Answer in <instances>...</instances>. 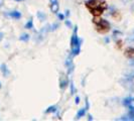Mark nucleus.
Here are the masks:
<instances>
[{"label": "nucleus", "mask_w": 134, "mask_h": 121, "mask_svg": "<svg viewBox=\"0 0 134 121\" xmlns=\"http://www.w3.org/2000/svg\"><path fill=\"white\" fill-rule=\"evenodd\" d=\"M86 112H87V109H86V108H81L80 110L78 111V113H77L76 119H80L83 116H85V115H86Z\"/></svg>", "instance_id": "obj_10"}, {"label": "nucleus", "mask_w": 134, "mask_h": 121, "mask_svg": "<svg viewBox=\"0 0 134 121\" xmlns=\"http://www.w3.org/2000/svg\"><path fill=\"white\" fill-rule=\"evenodd\" d=\"M123 105L128 109H132L134 108V98L133 97H127L125 99H123Z\"/></svg>", "instance_id": "obj_5"}, {"label": "nucleus", "mask_w": 134, "mask_h": 121, "mask_svg": "<svg viewBox=\"0 0 134 121\" xmlns=\"http://www.w3.org/2000/svg\"><path fill=\"white\" fill-rule=\"evenodd\" d=\"M65 23H66V25H67L68 27L73 26V25H72V23H71V21H69V20H65Z\"/></svg>", "instance_id": "obj_20"}, {"label": "nucleus", "mask_w": 134, "mask_h": 121, "mask_svg": "<svg viewBox=\"0 0 134 121\" xmlns=\"http://www.w3.org/2000/svg\"><path fill=\"white\" fill-rule=\"evenodd\" d=\"M58 16H59V18H60V20H64L65 19V15L62 13H58Z\"/></svg>", "instance_id": "obj_22"}, {"label": "nucleus", "mask_w": 134, "mask_h": 121, "mask_svg": "<svg viewBox=\"0 0 134 121\" xmlns=\"http://www.w3.org/2000/svg\"><path fill=\"white\" fill-rule=\"evenodd\" d=\"M25 28H26V29H31V28H34V20H32V18H30V19L27 21V23L25 24Z\"/></svg>", "instance_id": "obj_15"}, {"label": "nucleus", "mask_w": 134, "mask_h": 121, "mask_svg": "<svg viewBox=\"0 0 134 121\" xmlns=\"http://www.w3.org/2000/svg\"><path fill=\"white\" fill-rule=\"evenodd\" d=\"M36 16H37V18H38L40 21H44L46 18H47V15L43 13V12H41V11H38V12L36 13Z\"/></svg>", "instance_id": "obj_14"}, {"label": "nucleus", "mask_w": 134, "mask_h": 121, "mask_svg": "<svg viewBox=\"0 0 134 121\" xmlns=\"http://www.w3.org/2000/svg\"><path fill=\"white\" fill-rule=\"evenodd\" d=\"M89 106H90V105H89V101H88V98H86V109H89Z\"/></svg>", "instance_id": "obj_24"}, {"label": "nucleus", "mask_w": 134, "mask_h": 121, "mask_svg": "<svg viewBox=\"0 0 134 121\" xmlns=\"http://www.w3.org/2000/svg\"><path fill=\"white\" fill-rule=\"evenodd\" d=\"M1 71H2V74H3L4 77H7V76H9V74H10V71L7 69V66L5 64H2L1 65Z\"/></svg>", "instance_id": "obj_11"}, {"label": "nucleus", "mask_w": 134, "mask_h": 121, "mask_svg": "<svg viewBox=\"0 0 134 121\" xmlns=\"http://www.w3.org/2000/svg\"><path fill=\"white\" fill-rule=\"evenodd\" d=\"M88 119H89V120H93V117H92V115H91V114L88 115Z\"/></svg>", "instance_id": "obj_26"}, {"label": "nucleus", "mask_w": 134, "mask_h": 121, "mask_svg": "<svg viewBox=\"0 0 134 121\" xmlns=\"http://www.w3.org/2000/svg\"><path fill=\"white\" fill-rule=\"evenodd\" d=\"M107 8H108L107 3H106L105 1H103L100 6L96 7V8H94V9H91L90 12H91L92 15H94V17H99V16H101L102 14L104 13V11H105Z\"/></svg>", "instance_id": "obj_3"}, {"label": "nucleus", "mask_w": 134, "mask_h": 121, "mask_svg": "<svg viewBox=\"0 0 134 121\" xmlns=\"http://www.w3.org/2000/svg\"><path fill=\"white\" fill-rule=\"evenodd\" d=\"M57 111H58V107H57L55 105H52V106H49V107L46 110V113H47V114H48V113H55Z\"/></svg>", "instance_id": "obj_12"}, {"label": "nucleus", "mask_w": 134, "mask_h": 121, "mask_svg": "<svg viewBox=\"0 0 134 121\" xmlns=\"http://www.w3.org/2000/svg\"><path fill=\"white\" fill-rule=\"evenodd\" d=\"M108 41H109V38H108V37L107 38H105V42H106V43H107Z\"/></svg>", "instance_id": "obj_28"}, {"label": "nucleus", "mask_w": 134, "mask_h": 121, "mask_svg": "<svg viewBox=\"0 0 134 121\" xmlns=\"http://www.w3.org/2000/svg\"><path fill=\"white\" fill-rule=\"evenodd\" d=\"M51 10H52L53 13H55V14L59 13L60 5H59L58 0H51Z\"/></svg>", "instance_id": "obj_6"}, {"label": "nucleus", "mask_w": 134, "mask_h": 121, "mask_svg": "<svg viewBox=\"0 0 134 121\" xmlns=\"http://www.w3.org/2000/svg\"><path fill=\"white\" fill-rule=\"evenodd\" d=\"M124 79H126V80H129V81H133L134 80V69L131 71V72H129L127 74L125 75V77H124Z\"/></svg>", "instance_id": "obj_13"}, {"label": "nucleus", "mask_w": 134, "mask_h": 121, "mask_svg": "<svg viewBox=\"0 0 134 121\" xmlns=\"http://www.w3.org/2000/svg\"><path fill=\"white\" fill-rule=\"evenodd\" d=\"M75 102H76V104H79V103H80V97H78V96H77V97H76V101H75Z\"/></svg>", "instance_id": "obj_23"}, {"label": "nucleus", "mask_w": 134, "mask_h": 121, "mask_svg": "<svg viewBox=\"0 0 134 121\" xmlns=\"http://www.w3.org/2000/svg\"><path fill=\"white\" fill-rule=\"evenodd\" d=\"M127 40L129 41V42H132V43L134 42V30L132 31V34H130V35L127 37Z\"/></svg>", "instance_id": "obj_18"}, {"label": "nucleus", "mask_w": 134, "mask_h": 121, "mask_svg": "<svg viewBox=\"0 0 134 121\" xmlns=\"http://www.w3.org/2000/svg\"><path fill=\"white\" fill-rule=\"evenodd\" d=\"M0 88H1V84H0Z\"/></svg>", "instance_id": "obj_30"}, {"label": "nucleus", "mask_w": 134, "mask_h": 121, "mask_svg": "<svg viewBox=\"0 0 134 121\" xmlns=\"http://www.w3.org/2000/svg\"><path fill=\"white\" fill-rule=\"evenodd\" d=\"M0 6H1V3H0Z\"/></svg>", "instance_id": "obj_31"}, {"label": "nucleus", "mask_w": 134, "mask_h": 121, "mask_svg": "<svg viewBox=\"0 0 134 121\" xmlns=\"http://www.w3.org/2000/svg\"><path fill=\"white\" fill-rule=\"evenodd\" d=\"M65 65H66V67H67V69H68V75H70L73 71H74V68H75L74 63H73V60H72L71 57H68L67 58Z\"/></svg>", "instance_id": "obj_4"}, {"label": "nucleus", "mask_w": 134, "mask_h": 121, "mask_svg": "<svg viewBox=\"0 0 134 121\" xmlns=\"http://www.w3.org/2000/svg\"><path fill=\"white\" fill-rule=\"evenodd\" d=\"M117 34H121V32H120V31H118V30H115L114 32H113V35H112V36L115 38V37H117V36H116Z\"/></svg>", "instance_id": "obj_21"}, {"label": "nucleus", "mask_w": 134, "mask_h": 121, "mask_svg": "<svg viewBox=\"0 0 134 121\" xmlns=\"http://www.w3.org/2000/svg\"><path fill=\"white\" fill-rule=\"evenodd\" d=\"M130 66H131V67H134V59L130 62Z\"/></svg>", "instance_id": "obj_27"}, {"label": "nucleus", "mask_w": 134, "mask_h": 121, "mask_svg": "<svg viewBox=\"0 0 134 121\" xmlns=\"http://www.w3.org/2000/svg\"><path fill=\"white\" fill-rule=\"evenodd\" d=\"M93 22H94L95 27H96V30L101 34H108L110 31V29H111V24L106 19L99 18V17H94Z\"/></svg>", "instance_id": "obj_2"}, {"label": "nucleus", "mask_w": 134, "mask_h": 121, "mask_svg": "<svg viewBox=\"0 0 134 121\" xmlns=\"http://www.w3.org/2000/svg\"><path fill=\"white\" fill-rule=\"evenodd\" d=\"M19 40H21V41H27V40H29V34H22L21 35H20Z\"/></svg>", "instance_id": "obj_16"}, {"label": "nucleus", "mask_w": 134, "mask_h": 121, "mask_svg": "<svg viewBox=\"0 0 134 121\" xmlns=\"http://www.w3.org/2000/svg\"><path fill=\"white\" fill-rule=\"evenodd\" d=\"M83 40L78 36V26L75 25L73 34L71 36V54L72 56H78L81 52V45Z\"/></svg>", "instance_id": "obj_1"}, {"label": "nucleus", "mask_w": 134, "mask_h": 121, "mask_svg": "<svg viewBox=\"0 0 134 121\" xmlns=\"http://www.w3.org/2000/svg\"><path fill=\"white\" fill-rule=\"evenodd\" d=\"M8 15L10 16V17H12L14 19H19L20 17H21V13H20L19 11H17V10H14V11H11V12H9Z\"/></svg>", "instance_id": "obj_9"}, {"label": "nucleus", "mask_w": 134, "mask_h": 121, "mask_svg": "<svg viewBox=\"0 0 134 121\" xmlns=\"http://www.w3.org/2000/svg\"><path fill=\"white\" fill-rule=\"evenodd\" d=\"M70 88H71V94L72 95L76 94L77 90H76V88H75V85L73 84V82H71V83H70Z\"/></svg>", "instance_id": "obj_17"}, {"label": "nucleus", "mask_w": 134, "mask_h": 121, "mask_svg": "<svg viewBox=\"0 0 134 121\" xmlns=\"http://www.w3.org/2000/svg\"><path fill=\"white\" fill-rule=\"evenodd\" d=\"M3 36H4L3 32H1V31H0V42H1V40H3Z\"/></svg>", "instance_id": "obj_25"}, {"label": "nucleus", "mask_w": 134, "mask_h": 121, "mask_svg": "<svg viewBox=\"0 0 134 121\" xmlns=\"http://www.w3.org/2000/svg\"><path fill=\"white\" fill-rule=\"evenodd\" d=\"M68 85H69V80H68V78L65 75H62V76H60V88L64 90Z\"/></svg>", "instance_id": "obj_8"}, {"label": "nucleus", "mask_w": 134, "mask_h": 121, "mask_svg": "<svg viewBox=\"0 0 134 121\" xmlns=\"http://www.w3.org/2000/svg\"><path fill=\"white\" fill-rule=\"evenodd\" d=\"M59 26H60L59 23H54L53 25H51V31H52V30H55Z\"/></svg>", "instance_id": "obj_19"}, {"label": "nucleus", "mask_w": 134, "mask_h": 121, "mask_svg": "<svg viewBox=\"0 0 134 121\" xmlns=\"http://www.w3.org/2000/svg\"><path fill=\"white\" fill-rule=\"evenodd\" d=\"M14 1H16V2H21V1H23V0H14Z\"/></svg>", "instance_id": "obj_29"}, {"label": "nucleus", "mask_w": 134, "mask_h": 121, "mask_svg": "<svg viewBox=\"0 0 134 121\" xmlns=\"http://www.w3.org/2000/svg\"><path fill=\"white\" fill-rule=\"evenodd\" d=\"M124 56L130 59V60H133L134 59V47H126L125 50V53H124Z\"/></svg>", "instance_id": "obj_7"}]
</instances>
